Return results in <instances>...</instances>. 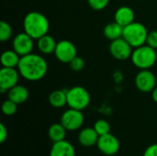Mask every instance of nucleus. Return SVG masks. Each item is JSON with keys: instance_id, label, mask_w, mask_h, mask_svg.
I'll list each match as a JSON object with an SVG mask.
<instances>
[{"instance_id": "10", "label": "nucleus", "mask_w": 157, "mask_h": 156, "mask_svg": "<svg viewBox=\"0 0 157 156\" xmlns=\"http://www.w3.org/2000/svg\"><path fill=\"white\" fill-rule=\"evenodd\" d=\"M133 48L123 39L120 38L112 40L109 45V52L111 56L118 61H126L131 59Z\"/></svg>"}, {"instance_id": "25", "label": "nucleus", "mask_w": 157, "mask_h": 156, "mask_svg": "<svg viewBox=\"0 0 157 156\" xmlns=\"http://www.w3.org/2000/svg\"><path fill=\"white\" fill-rule=\"evenodd\" d=\"M109 3V0H87L88 6L96 11H101L105 9Z\"/></svg>"}, {"instance_id": "11", "label": "nucleus", "mask_w": 157, "mask_h": 156, "mask_svg": "<svg viewBox=\"0 0 157 156\" xmlns=\"http://www.w3.org/2000/svg\"><path fill=\"white\" fill-rule=\"evenodd\" d=\"M20 74L17 68L2 67L0 69V92L7 93L9 89L18 85Z\"/></svg>"}, {"instance_id": "18", "label": "nucleus", "mask_w": 157, "mask_h": 156, "mask_svg": "<svg viewBox=\"0 0 157 156\" xmlns=\"http://www.w3.org/2000/svg\"><path fill=\"white\" fill-rule=\"evenodd\" d=\"M20 56L12 49L4 51L0 57V63L2 67L8 68H17V65L20 61Z\"/></svg>"}, {"instance_id": "1", "label": "nucleus", "mask_w": 157, "mask_h": 156, "mask_svg": "<svg viewBox=\"0 0 157 156\" xmlns=\"http://www.w3.org/2000/svg\"><path fill=\"white\" fill-rule=\"evenodd\" d=\"M17 70L24 79L30 82L41 80L48 72V63L44 57L37 53H29L20 58Z\"/></svg>"}, {"instance_id": "12", "label": "nucleus", "mask_w": 157, "mask_h": 156, "mask_svg": "<svg viewBox=\"0 0 157 156\" xmlns=\"http://www.w3.org/2000/svg\"><path fill=\"white\" fill-rule=\"evenodd\" d=\"M97 145L98 150L105 155H114L120 150V142L111 133L99 136Z\"/></svg>"}, {"instance_id": "6", "label": "nucleus", "mask_w": 157, "mask_h": 156, "mask_svg": "<svg viewBox=\"0 0 157 156\" xmlns=\"http://www.w3.org/2000/svg\"><path fill=\"white\" fill-rule=\"evenodd\" d=\"M136 88L143 93H151L157 85L156 76L150 69L140 70L134 79Z\"/></svg>"}, {"instance_id": "24", "label": "nucleus", "mask_w": 157, "mask_h": 156, "mask_svg": "<svg viewBox=\"0 0 157 156\" xmlns=\"http://www.w3.org/2000/svg\"><path fill=\"white\" fill-rule=\"evenodd\" d=\"M17 104H16L14 101L7 98L5 100L2 104V112L6 116H12L17 112Z\"/></svg>"}, {"instance_id": "29", "label": "nucleus", "mask_w": 157, "mask_h": 156, "mask_svg": "<svg viewBox=\"0 0 157 156\" xmlns=\"http://www.w3.org/2000/svg\"><path fill=\"white\" fill-rule=\"evenodd\" d=\"M7 130L6 128V126L3 123H0V143H3L6 139H7Z\"/></svg>"}, {"instance_id": "15", "label": "nucleus", "mask_w": 157, "mask_h": 156, "mask_svg": "<svg viewBox=\"0 0 157 156\" xmlns=\"http://www.w3.org/2000/svg\"><path fill=\"white\" fill-rule=\"evenodd\" d=\"M99 135L97 133L94 128H85L78 135V142L82 146L92 147L98 143Z\"/></svg>"}, {"instance_id": "21", "label": "nucleus", "mask_w": 157, "mask_h": 156, "mask_svg": "<svg viewBox=\"0 0 157 156\" xmlns=\"http://www.w3.org/2000/svg\"><path fill=\"white\" fill-rule=\"evenodd\" d=\"M66 129L62 125V123L52 124L48 130V136L53 143L63 141L66 135Z\"/></svg>"}, {"instance_id": "28", "label": "nucleus", "mask_w": 157, "mask_h": 156, "mask_svg": "<svg viewBox=\"0 0 157 156\" xmlns=\"http://www.w3.org/2000/svg\"><path fill=\"white\" fill-rule=\"evenodd\" d=\"M144 156H157V143L147 147L144 153Z\"/></svg>"}, {"instance_id": "19", "label": "nucleus", "mask_w": 157, "mask_h": 156, "mask_svg": "<svg viewBox=\"0 0 157 156\" xmlns=\"http://www.w3.org/2000/svg\"><path fill=\"white\" fill-rule=\"evenodd\" d=\"M49 103L52 107L55 108H63L67 105V90L58 89L52 91L48 97Z\"/></svg>"}, {"instance_id": "3", "label": "nucleus", "mask_w": 157, "mask_h": 156, "mask_svg": "<svg viewBox=\"0 0 157 156\" xmlns=\"http://www.w3.org/2000/svg\"><path fill=\"white\" fill-rule=\"evenodd\" d=\"M131 60L133 65L140 70L151 69L157 63L156 50L147 44L134 48Z\"/></svg>"}, {"instance_id": "23", "label": "nucleus", "mask_w": 157, "mask_h": 156, "mask_svg": "<svg viewBox=\"0 0 157 156\" xmlns=\"http://www.w3.org/2000/svg\"><path fill=\"white\" fill-rule=\"evenodd\" d=\"M93 128L96 130L97 133L99 136H102V135H106L108 133H110V125L105 120H97L95 122Z\"/></svg>"}, {"instance_id": "5", "label": "nucleus", "mask_w": 157, "mask_h": 156, "mask_svg": "<svg viewBox=\"0 0 157 156\" xmlns=\"http://www.w3.org/2000/svg\"><path fill=\"white\" fill-rule=\"evenodd\" d=\"M89 92L83 86H75L67 89V106L70 108L84 110L90 104Z\"/></svg>"}, {"instance_id": "2", "label": "nucleus", "mask_w": 157, "mask_h": 156, "mask_svg": "<svg viewBox=\"0 0 157 156\" xmlns=\"http://www.w3.org/2000/svg\"><path fill=\"white\" fill-rule=\"evenodd\" d=\"M23 29L34 40H38L48 34L50 22L47 17L38 11L29 12L23 19Z\"/></svg>"}, {"instance_id": "13", "label": "nucleus", "mask_w": 157, "mask_h": 156, "mask_svg": "<svg viewBox=\"0 0 157 156\" xmlns=\"http://www.w3.org/2000/svg\"><path fill=\"white\" fill-rule=\"evenodd\" d=\"M135 14L132 7L122 6L119 7L114 14V21L121 25L123 28L134 22Z\"/></svg>"}, {"instance_id": "27", "label": "nucleus", "mask_w": 157, "mask_h": 156, "mask_svg": "<svg viewBox=\"0 0 157 156\" xmlns=\"http://www.w3.org/2000/svg\"><path fill=\"white\" fill-rule=\"evenodd\" d=\"M146 44L153 49L157 50V30H152L148 33Z\"/></svg>"}, {"instance_id": "4", "label": "nucleus", "mask_w": 157, "mask_h": 156, "mask_svg": "<svg viewBox=\"0 0 157 156\" xmlns=\"http://www.w3.org/2000/svg\"><path fill=\"white\" fill-rule=\"evenodd\" d=\"M147 28L140 22H132L124 27L122 38L134 49L146 44L148 36Z\"/></svg>"}, {"instance_id": "9", "label": "nucleus", "mask_w": 157, "mask_h": 156, "mask_svg": "<svg viewBox=\"0 0 157 156\" xmlns=\"http://www.w3.org/2000/svg\"><path fill=\"white\" fill-rule=\"evenodd\" d=\"M34 39L25 31L17 33L12 40V49L20 56H25L32 52L34 48Z\"/></svg>"}, {"instance_id": "26", "label": "nucleus", "mask_w": 157, "mask_h": 156, "mask_svg": "<svg viewBox=\"0 0 157 156\" xmlns=\"http://www.w3.org/2000/svg\"><path fill=\"white\" fill-rule=\"evenodd\" d=\"M70 69L75 71V72H80L85 68V61L82 57L76 56L75 58H74L69 63Z\"/></svg>"}, {"instance_id": "14", "label": "nucleus", "mask_w": 157, "mask_h": 156, "mask_svg": "<svg viewBox=\"0 0 157 156\" xmlns=\"http://www.w3.org/2000/svg\"><path fill=\"white\" fill-rule=\"evenodd\" d=\"M50 156H75V150L73 144L63 140L53 143L50 151Z\"/></svg>"}, {"instance_id": "17", "label": "nucleus", "mask_w": 157, "mask_h": 156, "mask_svg": "<svg viewBox=\"0 0 157 156\" xmlns=\"http://www.w3.org/2000/svg\"><path fill=\"white\" fill-rule=\"evenodd\" d=\"M29 97V93L27 87L20 85L15 86L7 92V98L14 101L17 105L25 103L28 100Z\"/></svg>"}, {"instance_id": "20", "label": "nucleus", "mask_w": 157, "mask_h": 156, "mask_svg": "<svg viewBox=\"0 0 157 156\" xmlns=\"http://www.w3.org/2000/svg\"><path fill=\"white\" fill-rule=\"evenodd\" d=\"M123 27L121 25H120L119 23H117L116 21L108 23L103 29V34L104 36L109 40L110 41L115 40L117 39L122 38L123 35Z\"/></svg>"}, {"instance_id": "31", "label": "nucleus", "mask_w": 157, "mask_h": 156, "mask_svg": "<svg viewBox=\"0 0 157 156\" xmlns=\"http://www.w3.org/2000/svg\"><path fill=\"white\" fill-rule=\"evenodd\" d=\"M156 60H157V50H156Z\"/></svg>"}, {"instance_id": "16", "label": "nucleus", "mask_w": 157, "mask_h": 156, "mask_svg": "<svg viewBox=\"0 0 157 156\" xmlns=\"http://www.w3.org/2000/svg\"><path fill=\"white\" fill-rule=\"evenodd\" d=\"M57 42L54 38L49 34L42 36L37 40V47L39 51L43 55H50L54 53Z\"/></svg>"}, {"instance_id": "8", "label": "nucleus", "mask_w": 157, "mask_h": 156, "mask_svg": "<svg viewBox=\"0 0 157 156\" xmlns=\"http://www.w3.org/2000/svg\"><path fill=\"white\" fill-rule=\"evenodd\" d=\"M84 115L81 110L70 108L65 110L61 117V123L66 131H73L79 130L84 124Z\"/></svg>"}, {"instance_id": "7", "label": "nucleus", "mask_w": 157, "mask_h": 156, "mask_svg": "<svg viewBox=\"0 0 157 156\" xmlns=\"http://www.w3.org/2000/svg\"><path fill=\"white\" fill-rule=\"evenodd\" d=\"M53 54L59 62L63 63H69L77 56V49L72 41L62 40L57 42Z\"/></svg>"}, {"instance_id": "22", "label": "nucleus", "mask_w": 157, "mask_h": 156, "mask_svg": "<svg viewBox=\"0 0 157 156\" xmlns=\"http://www.w3.org/2000/svg\"><path fill=\"white\" fill-rule=\"evenodd\" d=\"M13 29L11 25L6 21L0 22V40L2 42L7 41L12 38Z\"/></svg>"}, {"instance_id": "30", "label": "nucleus", "mask_w": 157, "mask_h": 156, "mask_svg": "<svg viewBox=\"0 0 157 156\" xmlns=\"http://www.w3.org/2000/svg\"><path fill=\"white\" fill-rule=\"evenodd\" d=\"M152 93V98H153V100L157 103V86L151 92Z\"/></svg>"}]
</instances>
